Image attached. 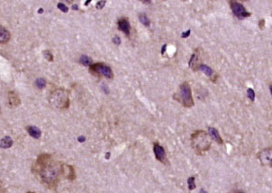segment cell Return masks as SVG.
I'll list each match as a JSON object with an SVG mask.
<instances>
[{
    "label": "cell",
    "instance_id": "obj_1",
    "mask_svg": "<svg viewBox=\"0 0 272 193\" xmlns=\"http://www.w3.org/2000/svg\"><path fill=\"white\" fill-rule=\"evenodd\" d=\"M33 172L49 189L57 188L63 176V162L54 159L51 154H42L36 159Z\"/></svg>",
    "mask_w": 272,
    "mask_h": 193
},
{
    "label": "cell",
    "instance_id": "obj_2",
    "mask_svg": "<svg viewBox=\"0 0 272 193\" xmlns=\"http://www.w3.org/2000/svg\"><path fill=\"white\" fill-rule=\"evenodd\" d=\"M211 145L210 135L205 131L197 130L191 134V146L197 154L203 155L210 150Z\"/></svg>",
    "mask_w": 272,
    "mask_h": 193
},
{
    "label": "cell",
    "instance_id": "obj_3",
    "mask_svg": "<svg viewBox=\"0 0 272 193\" xmlns=\"http://www.w3.org/2000/svg\"><path fill=\"white\" fill-rule=\"evenodd\" d=\"M51 106L57 109H67L71 105L69 92L64 88H57L53 90L49 97Z\"/></svg>",
    "mask_w": 272,
    "mask_h": 193
},
{
    "label": "cell",
    "instance_id": "obj_4",
    "mask_svg": "<svg viewBox=\"0 0 272 193\" xmlns=\"http://www.w3.org/2000/svg\"><path fill=\"white\" fill-rule=\"evenodd\" d=\"M173 98L185 108H192L195 105L190 85L187 81L179 86L178 90L173 95Z\"/></svg>",
    "mask_w": 272,
    "mask_h": 193
},
{
    "label": "cell",
    "instance_id": "obj_5",
    "mask_svg": "<svg viewBox=\"0 0 272 193\" xmlns=\"http://www.w3.org/2000/svg\"><path fill=\"white\" fill-rule=\"evenodd\" d=\"M89 72L92 73L93 75L100 77L103 76L107 79L112 80L114 78V73L112 69L103 62H96L93 63L89 66Z\"/></svg>",
    "mask_w": 272,
    "mask_h": 193
},
{
    "label": "cell",
    "instance_id": "obj_6",
    "mask_svg": "<svg viewBox=\"0 0 272 193\" xmlns=\"http://www.w3.org/2000/svg\"><path fill=\"white\" fill-rule=\"evenodd\" d=\"M230 6H231V9H232L233 13L239 19H244L246 17L250 16V14H251L250 13H249L246 10V8L241 3H239L237 1L232 0L230 3Z\"/></svg>",
    "mask_w": 272,
    "mask_h": 193
},
{
    "label": "cell",
    "instance_id": "obj_7",
    "mask_svg": "<svg viewBox=\"0 0 272 193\" xmlns=\"http://www.w3.org/2000/svg\"><path fill=\"white\" fill-rule=\"evenodd\" d=\"M258 159L262 166L272 167V147L263 149L259 152Z\"/></svg>",
    "mask_w": 272,
    "mask_h": 193
},
{
    "label": "cell",
    "instance_id": "obj_8",
    "mask_svg": "<svg viewBox=\"0 0 272 193\" xmlns=\"http://www.w3.org/2000/svg\"><path fill=\"white\" fill-rule=\"evenodd\" d=\"M153 153L157 161H159L162 164H167L168 163V159H167L165 149L160 143L156 142V143L153 144Z\"/></svg>",
    "mask_w": 272,
    "mask_h": 193
},
{
    "label": "cell",
    "instance_id": "obj_9",
    "mask_svg": "<svg viewBox=\"0 0 272 193\" xmlns=\"http://www.w3.org/2000/svg\"><path fill=\"white\" fill-rule=\"evenodd\" d=\"M117 24H118V29L120 31H122L123 33H124L126 36H129L130 35L131 27L130 22H129L128 18H126V17L120 18L118 20V22H117Z\"/></svg>",
    "mask_w": 272,
    "mask_h": 193
},
{
    "label": "cell",
    "instance_id": "obj_10",
    "mask_svg": "<svg viewBox=\"0 0 272 193\" xmlns=\"http://www.w3.org/2000/svg\"><path fill=\"white\" fill-rule=\"evenodd\" d=\"M63 176L69 181H74L76 179V172H75L74 167L69 164L63 163Z\"/></svg>",
    "mask_w": 272,
    "mask_h": 193
},
{
    "label": "cell",
    "instance_id": "obj_11",
    "mask_svg": "<svg viewBox=\"0 0 272 193\" xmlns=\"http://www.w3.org/2000/svg\"><path fill=\"white\" fill-rule=\"evenodd\" d=\"M8 104L11 108H16L21 104V99L14 91H9L7 95Z\"/></svg>",
    "mask_w": 272,
    "mask_h": 193
},
{
    "label": "cell",
    "instance_id": "obj_12",
    "mask_svg": "<svg viewBox=\"0 0 272 193\" xmlns=\"http://www.w3.org/2000/svg\"><path fill=\"white\" fill-rule=\"evenodd\" d=\"M10 38H11L10 32L3 25H0V43L1 44L7 43Z\"/></svg>",
    "mask_w": 272,
    "mask_h": 193
},
{
    "label": "cell",
    "instance_id": "obj_13",
    "mask_svg": "<svg viewBox=\"0 0 272 193\" xmlns=\"http://www.w3.org/2000/svg\"><path fill=\"white\" fill-rule=\"evenodd\" d=\"M208 133L210 135V137H212L213 141H215L218 145H223L224 144V141L220 135V133L218 132V130L214 127H212V126H209L208 127Z\"/></svg>",
    "mask_w": 272,
    "mask_h": 193
},
{
    "label": "cell",
    "instance_id": "obj_14",
    "mask_svg": "<svg viewBox=\"0 0 272 193\" xmlns=\"http://www.w3.org/2000/svg\"><path fill=\"white\" fill-rule=\"evenodd\" d=\"M201 63L199 62V56L197 52H194L191 56L189 60V67L195 72L197 71L198 69V66L200 65Z\"/></svg>",
    "mask_w": 272,
    "mask_h": 193
},
{
    "label": "cell",
    "instance_id": "obj_15",
    "mask_svg": "<svg viewBox=\"0 0 272 193\" xmlns=\"http://www.w3.org/2000/svg\"><path fill=\"white\" fill-rule=\"evenodd\" d=\"M26 130L28 133L33 137V138H35V139H39L42 135V132L41 130L37 127V126H34V125H30V126H27L26 127Z\"/></svg>",
    "mask_w": 272,
    "mask_h": 193
},
{
    "label": "cell",
    "instance_id": "obj_16",
    "mask_svg": "<svg viewBox=\"0 0 272 193\" xmlns=\"http://www.w3.org/2000/svg\"><path fill=\"white\" fill-rule=\"evenodd\" d=\"M13 144H14V142L10 136H5L0 141V147L2 149H8L10 147H12Z\"/></svg>",
    "mask_w": 272,
    "mask_h": 193
},
{
    "label": "cell",
    "instance_id": "obj_17",
    "mask_svg": "<svg viewBox=\"0 0 272 193\" xmlns=\"http://www.w3.org/2000/svg\"><path fill=\"white\" fill-rule=\"evenodd\" d=\"M197 71H201V72H203L205 73L207 77H209V78H211V79H212V77H213V74H214L212 68H210L209 66H207V65H205V64H203V63H201V64L198 66Z\"/></svg>",
    "mask_w": 272,
    "mask_h": 193
},
{
    "label": "cell",
    "instance_id": "obj_18",
    "mask_svg": "<svg viewBox=\"0 0 272 193\" xmlns=\"http://www.w3.org/2000/svg\"><path fill=\"white\" fill-rule=\"evenodd\" d=\"M79 63L82 64L83 66H90L91 64H93V60L87 55H81L79 58Z\"/></svg>",
    "mask_w": 272,
    "mask_h": 193
},
{
    "label": "cell",
    "instance_id": "obj_19",
    "mask_svg": "<svg viewBox=\"0 0 272 193\" xmlns=\"http://www.w3.org/2000/svg\"><path fill=\"white\" fill-rule=\"evenodd\" d=\"M46 80L43 79V78H38L35 82V85L36 86V88H38L39 89H43L46 87Z\"/></svg>",
    "mask_w": 272,
    "mask_h": 193
},
{
    "label": "cell",
    "instance_id": "obj_20",
    "mask_svg": "<svg viewBox=\"0 0 272 193\" xmlns=\"http://www.w3.org/2000/svg\"><path fill=\"white\" fill-rule=\"evenodd\" d=\"M139 19H140V22H141L143 25H145V26H147V27L150 26L151 22H150V19L148 18V16H147L146 14H144V13L140 14H139Z\"/></svg>",
    "mask_w": 272,
    "mask_h": 193
},
{
    "label": "cell",
    "instance_id": "obj_21",
    "mask_svg": "<svg viewBox=\"0 0 272 193\" xmlns=\"http://www.w3.org/2000/svg\"><path fill=\"white\" fill-rule=\"evenodd\" d=\"M188 185H189V191H193L194 189H196L195 177H189V178L188 179Z\"/></svg>",
    "mask_w": 272,
    "mask_h": 193
},
{
    "label": "cell",
    "instance_id": "obj_22",
    "mask_svg": "<svg viewBox=\"0 0 272 193\" xmlns=\"http://www.w3.org/2000/svg\"><path fill=\"white\" fill-rule=\"evenodd\" d=\"M43 54L44 55V57L46 58V60H49V61H52L53 60V55H52V53L50 51H43Z\"/></svg>",
    "mask_w": 272,
    "mask_h": 193
},
{
    "label": "cell",
    "instance_id": "obj_23",
    "mask_svg": "<svg viewBox=\"0 0 272 193\" xmlns=\"http://www.w3.org/2000/svg\"><path fill=\"white\" fill-rule=\"evenodd\" d=\"M247 96L251 100V101H254L255 100V92L252 88H248L247 90Z\"/></svg>",
    "mask_w": 272,
    "mask_h": 193
},
{
    "label": "cell",
    "instance_id": "obj_24",
    "mask_svg": "<svg viewBox=\"0 0 272 193\" xmlns=\"http://www.w3.org/2000/svg\"><path fill=\"white\" fill-rule=\"evenodd\" d=\"M57 6H58V8H59V10L62 11V12L68 13V11H69V7L66 5H64L63 3H59Z\"/></svg>",
    "mask_w": 272,
    "mask_h": 193
},
{
    "label": "cell",
    "instance_id": "obj_25",
    "mask_svg": "<svg viewBox=\"0 0 272 193\" xmlns=\"http://www.w3.org/2000/svg\"><path fill=\"white\" fill-rule=\"evenodd\" d=\"M106 3H107L106 0H100V1H98L96 3V6H95L96 9H98V10L99 9H103L105 7V6H106Z\"/></svg>",
    "mask_w": 272,
    "mask_h": 193
},
{
    "label": "cell",
    "instance_id": "obj_26",
    "mask_svg": "<svg viewBox=\"0 0 272 193\" xmlns=\"http://www.w3.org/2000/svg\"><path fill=\"white\" fill-rule=\"evenodd\" d=\"M113 43H114L115 44H116V45H119V44L121 43V39H120V37L119 36L114 37V39H113Z\"/></svg>",
    "mask_w": 272,
    "mask_h": 193
},
{
    "label": "cell",
    "instance_id": "obj_27",
    "mask_svg": "<svg viewBox=\"0 0 272 193\" xmlns=\"http://www.w3.org/2000/svg\"><path fill=\"white\" fill-rule=\"evenodd\" d=\"M0 193H6V188L1 181H0Z\"/></svg>",
    "mask_w": 272,
    "mask_h": 193
},
{
    "label": "cell",
    "instance_id": "obj_28",
    "mask_svg": "<svg viewBox=\"0 0 272 193\" xmlns=\"http://www.w3.org/2000/svg\"><path fill=\"white\" fill-rule=\"evenodd\" d=\"M190 33H191V31H190V30H188L187 32H184V33L182 34L181 37H182V38H187V37H189L190 35Z\"/></svg>",
    "mask_w": 272,
    "mask_h": 193
},
{
    "label": "cell",
    "instance_id": "obj_29",
    "mask_svg": "<svg viewBox=\"0 0 272 193\" xmlns=\"http://www.w3.org/2000/svg\"><path fill=\"white\" fill-rule=\"evenodd\" d=\"M78 141H79V143H84V142L86 141V137H85V136H83V135H81V136H79V138H78Z\"/></svg>",
    "mask_w": 272,
    "mask_h": 193
},
{
    "label": "cell",
    "instance_id": "obj_30",
    "mask_svg": "<svg viewBox=\"0 0 272 193\" xmlns=\"http://www.w3.org/2000/svg\"><path fill=\"white\" fill-rule=\"evenodd\" d=\"M61 2H64V3H67V4H71L73 2V0H60Z\"/></svg>",
    "mask_w": 272,
    "mask_h": 193
},
{
    "label": "cell",
    "instance_id": "obj_31",
    "mask_svg": "<svg viewBox=\"0 0 272 193\" xmlns=\"http://www.w3.org/2000/svg\"><path fill=\"white\" fill-rule=\"evenodd\" d=\"M140 1L142 2V3H144V4H150L152 0H140Z\"/></svg>",
    "mask_w": 272,
    "mask_h": 193
},
{
    "label": "cell",
    "instance_id": "obj_32",
    "mask_svg": "<svg viewBox=\"0 0 272 193\" xmlns=\"http://www.w3.org/2000/svg\"><path fill=\"white\" fill-rule=\"evenodd\" d=\"M72 9H73V10H79V6H78L77 5H73V6H72Z\"/></svg>",
    "mask_w": 272,
    "mask_h": 193
},
{
    "label": "cell",
    "instance_id": "obj_33",
    "mask_svg": "<svg viewBox=\"0 0 272 193\" xmlns=\"http://www.w3.org/2000/svg\"><path fill=\"white\" fill-rule=\"evenodd\" d=\"M259 25H260V27H262L264 25V20H261L260 23H259Z\"/></svg>",
    "mask_w": 272,
    "mask_h": 193
},
{
    "label": "cell",
    "instance_id": "obj_34",
    "mask_svg": "<svg viewBox=\"0 0 272 193\" xmlns=\"http://www.w3.org/2000/svg\"><path fill=\"white\" fill-rule=\"evenodd\" d=\"M166 47H167V45H163V47H162V51H161V53H162V54H163V53H164V51H165L166 50Z\"/></svg>",
    "mask_w": 272,
    "mask_h": 193
},
{
    "label": "cell",
    "instance_id": "obj_35",
    "mask_svg": "<svg viewBox=\"0 0 272 193\" xmlns=\"http://www.w3.org/2000/svg\"><path fill=\"white\" fill-rule=\"evenodd\" d=\"M91 2V0H87L86 2H85V6H88V4Z\"/></svg>",
    "mask_w": 272,
    "mask_h": 193
},
{
    "label": "cell",
    "instance_id": "obj_36",
    "mask_svg": "<svg viewBox=\"0 0 272 193\" xmlns=\"http://www.w3.org/2000/svg\"><path fill=\"white\" fill-rule=\"evenodd\" d=\"M109 157H110V153L106 154V158H107V159H109Z\"/></svg>",
    "mask_w": 272,
    "mask_h": 193
},
{
    "label": "cell",
    "instance_id": "obj_37",
    "mask_svg": "<svg viewBox=\"0 0 272 193\" xmlns=\"http://www.w3.org/2000/svg\"><path fill=\"white\" fill-rule=\"evenodd\" d=\"M199 193H207V192H206V191H205L204 189H201V190H200V191H199Z\"/></svg>",
    "mask_w": 272,
    "mask_h": 193
},
{
    "label": "cell",
    "instance_id": "obj_38",
    "mask_svg": "<svg viewBox=\"0 0 272 193\" xmlns=\"http://www.w3.org/2000/svg\"><path fill=\"white\" fill-rule=\"evenodd\" d=\"M270 94H271L272 96V84L270 85Z\"/></svg>",
    "mask_w": 272,
    "mask_h": 193
},
{
    "label": "cell",
    "instance_id": "obj_39",
    "mask_svg": "<svg viewBox=\"0 0 272 193\" xmlns=\"http://www.w3.org/2000/svg\"><path fill=\"white\" fill-rule=\"evenodd\" d=\"M43 12V9H42V8H41V9H39V13H40V14H42Z\"/></svg>",
    "mask_w": 272,
    "mask_h": 193
},
{
    "label": "cell",
    "instance_id": "obj_40",
    "mask_svg": "<svg viewBox=\"0 0 272 193\" xmlns=\"http://www.w3.org/2000/svg\"><path fill=\"white\" fill-rule=\"evenodd\" d=\"M27 193H35V192H33V191H29V192H27Z\"/></svg>",
    "mask_w": 272,
    "mask_h": 193
},
{
    "label": "cell",
    "instance_id": "obj_41",
    "mask_svg": "<svg viewBox=\"0 0 272 193\" xmlns=\"http://www.w3.org/2000/svg\"><path fill=\"white\" fill-rule=\"evenodd\" d=\"M239 193H244V192H239Z\"/></svg>",
    "mask_w": 272,
    "mask_h": 193
}]
</instances>
